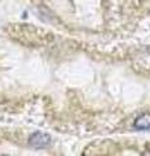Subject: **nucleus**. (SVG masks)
<instances>
[{"label":"nucleus","instance_id":"nucleus-1","mask_svg":"<svg viewBox=\"0 0 150 156\" xmlns=\"http://www.w3.org/2000/svg\"><path fill=\"white\" fill-rule=\"evenodd\" d=\"M51 143V138L50 135H47L45 133H39V131H37V133H34L30 139H29V144L33 148H46L47 146H50Z\"/></svg>","mask_w":150,"mask_h":156},{"label":"nucleus","instance_id":"nucleus-2","mask_svg":"<svg viewBox=\"0 0 150 156\" xmlns=\"http://www.w3.org/2000/svg\"><path fill=\"white\" fill-rule=\"evenodd\" d=\"M134 129L136 130H149L150 129V113H144L134 120Z\"/></svg>","mask_w":150,"mask_h":156}]
</instances>
